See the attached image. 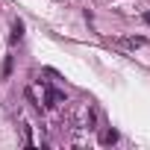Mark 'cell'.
<instances>
[{"instance_id": "1", "label": "cell", "mask_w": 150, "mask_h": 150, "mask_svg": "<svg viewBox=\"0 0 150 150\" xmlns=\"http://www.w3.org/2000/svg\"><path fill=\"white\" fill-rule=\"evenodd\" d=\"M65 100V94L62 91H56V88H47V106H59Z\"/></svg>"}, {"instance_id": "2", "label": "cell", "mask_w": 150, "mask_h": 150, "mask_svg": "<svg viewBox=\"0 0 150 150\" xmlns=\"http://www.w3.org/2000/svg\"><path fill=\"white\" fill-rule=\"evenodd\" d=\"M21 35H24V24L15 21V24H12V35H9V41L15 44V41H21Z\"/></svg>"}, {"instance_id": "3", "label": "cell", "mask_w": 150, "mask_h": 150, "mask_svg": "<svg viewBox=\"0 0 150 150\" xmlns=\"http://www.w3.org/2000/svg\"><path fill=\"white\" fill-rule=\"evenodd\" d=\"M100 141H103V144H115V141H118V132H115V129H109V132H103V135H100Z\"/></svg>"}, {"instance_id": "4", "label": "cell", "mask_w": 150, "mask_h": 150, "mask_svg": "<svg viewBox=\"0 0 150 150\" xmlns=\"http://www.w3.org/2000/svg\"><path fill=\"white\" fill-rule=\"evenodd\" d=\"M9 74H12V56H9L6 65H3V77H9Z\"/></svg>"}, {"instance_id": "5", "label": "cell", "mask_w": 150, "mask_h": 150, "mask_svg": "<svg viewBox=\"0 0 150 150\" xmlns=\"http://www.w3.org/2000/svg\"><path fill=\"white\" fill-rule=\"evenodd\" d=\"M141 18H144V24H150V12H144V15H141Z\"/></svg>"}]
</instances>
